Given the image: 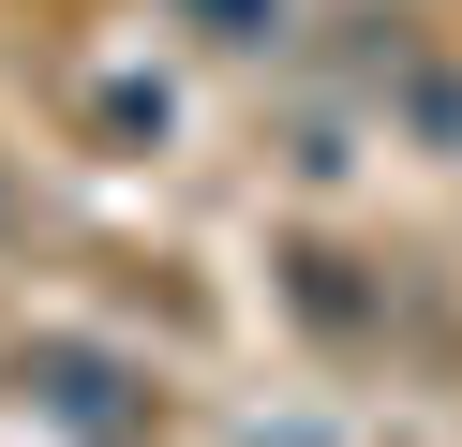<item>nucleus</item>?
Returning a JSON list of instances; mask_svg holds the SVG:
<instances>
[{"label":"nucleus","mask_w":462,"mask_h":447,"mask_svg":"<svg viewBox=\"0 0 462 447\" xmlns=\"http://www.w3.org/2000/svg\"><path fill=\"white\" fill-rule=\"evenodd\" d=\"M209 15H239V30H269V0H209Z\"/></svg>","instance_id":"1"}]
</instances>
